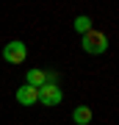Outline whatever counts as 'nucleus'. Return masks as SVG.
<instances>
[{
	"instance_id": "obj_1",
	"label": "nucleus",
	"mask_w": 119,
	"mask_h": 125,
	"mask_svg": "<svg viewBox=\"0 0 119 125\" xmlns=\"http://www.w3.org/2000/svg\"><path fill=\"white\" fill-rule=\"evenodd\" d=\"M80 47H83V53H89V56H102L108 50V36L102 31H97V28H92L89 33L80 36Z\"/></svg>"
},
{
	"instance_id": "obj_4",
	"label": "nucleus",
	"mask_w": 119,
	"mask_h": 125,
	"mask_svg": "<svg viewBox=\"0 0 119 125\" xmlns=\"http://www.w3.org/2000/svg\"><path fill=\"white\" fill-rule=\"evenodd\" d=\"M17 103H19V106H33V103H39V89L22 83L17 89Z\"/></svg>"
},
{
	"instance_id": "obj_5",
	"label": "nucleus",
	"mask_w": 119,
	"mask_h": 125,
	"mask_svg": "<svg viewBox=\"0 0 119 125\" xmlns=\"http://www.w3.org/2000/svg\"><path fill=\"white\" fill-rule=\"evenodd\" d=\"M25 83L33 86V89H42V86L47 83V70H36V67H31V70H28V75H25Z\"/></svg>"
},
{
	"instance_id": "obj_6",
	"label": "nucleus",
	"mask_w": 119,
	"mask_h": 125,
	"mask_svg": "<svg viewBox=\"0 0 119 125\" xmlns=\"http://www.w3.org/2000/svg\"><path fill=\"white\" fill-rule=\"evenodd\" d=\"M94 120L92 108L89 106H75V111H72V125H89Z\"/></svg>"
},
{
	"instance_id": "obj_3",
	"label": "nucleus",
	"mask_w": 119,
	"mask_h": 125,
	"mask_svg": "<svg viewBox=\"0 0 119 125\" xmlns=\"http://www.w3.org/2000/svg\"><path fill=\"white\" fill-rule=\"evenodd\" d=\"M64 100V92L58 89V83H44L42 89H39V103L42 106H58V103Z\"/></svg>"
},
{
	"instance_id": "obj_7",
	"label": "nucleus",
	"mask_w": 119,
	"mask_h": 125,
	"mask_svg": "<svg viewBox=\"0 0 119 125\" xmlns=\"http://www.w3.org/2000/svg\"><path fill=\"white\" fill-rule=\"evenodd\" d=\"M72 25H75V31L80 33V36H83V33H89V31H92V17H86V14H80V17H75V22H72Z\"/></svg>"
},
{
	"instance_id": "obj_2",
	"label": "nucleus",
	"mask_w": 119,
	"mask_h": 125,
	"mask_svg": "<svg viewBox=\"0 0 119 125\" xmlns=\"http://www.w3.org/2000/svg\"><path fill=\"white\" fill-rule=\"evenodd\" d=\"M3 58L9 64H25V58H28V45L22 39H14L9 42V45L3 47Z\"/></svg>"
}]
</instances>
